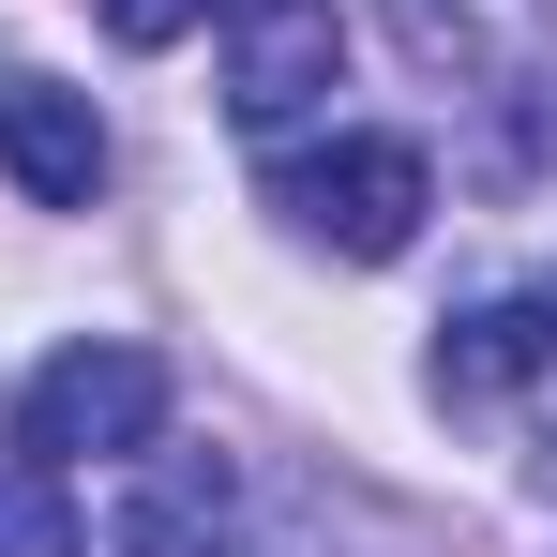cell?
<instances>
[{
  "instance_id": "obj_1",
  "label": "cell",
  "mask_w": 557,
  "mask_h": 557,
  "mask_svg": "<svg viewBox=\"0 0 557 557\" xmlns=\"http://www.w3.org/2000/svg\"><path fill=\"white\" fill-rule=\"evenodd\" d=\"M272 211L301 242H332V257H407L422 211H437V166H422L407 136H332V151L272 166Z\"/></svg>"
},
{
  "instance_id": "obj_2",
  "label": "cell",
  "mask_w": 557,
  "mask_h": 557,
  "mask_svg": "<svg viewBox=\"0 0 557 557\" xmlns=\"http://www.w3.org/2000/svg\"><path fill=\"white\" fill-rule=\"evenodd\" d=\"M15 437H30L46 467H76V453H151V437H166V362L121 347V332H91V347H61V362L30 376Z\"/></svg>"
},
{
  "instance_id": "obj_3",
  "label": "cell",
  "mask_w": 557,
  "mask_h": 557,
  "mask_svg": "<svg viewBox=\"0 0 557 557\" xmlns=\"http://www.w3.org/2000/svg\"><path fill=\"white\" fill-rule=\"evenodd\" d=\"M332 76H347V15L332 0H226V121L242 136L332 106Z\"/></svg>"
},
{
  "instance_id": "obj_4",
  "label": "cell",
  "mask_w": 557,
  "mask_h": 557,
  "mask_svg": "<svg viewBox=\"0 0 557 557\" xmlns=\"http://www.w3.org/2000/svg\"><path fill=\"white\" fill-rule=\"evenodd\" d=\"M0 166H15L30 211H91V196H106V121H91V91L0 76Z\"/></svg>"
},
{
  "instance_id": "obj_5",
  "label": "cell",
  "mask_w": 557,
  "mask_h": 557,
  "mask_svg": "<svg viewBox=\"0 0 557 557\" xmlns=\"http://www.w3.org/2000/svg\"><path fill=\"white\" fill-rule=\"evenodd\" d=\"M543 362H557V317H543V301H482V317L437 332V407H497V392H528Z\"/></svg>"
},
{
  "instance_id": "obj_6",
  "label": "cell",
  "mask_w": 557,
  "mask_h": 557,
  "mask_svg": "<svg viewBox=\"0 0 557 557\" xmlns=\"http://www.w3.org/2000/svg\"><path fill=\"white\" fill-rule=\"evenodd\" d=\"M121 557H226V467H151L121 512Z\"/></svg>"
},
{
  "instance_id": "obj_7",
  "label": "cell",
  "mask_w": 557,
  "mask_h": 557,
  "mask_svg": "<svg viewBox=\"0 0 557 557\" xmlns=\"http://www.w3.org/2000/svg\"><path fill=\"white\" fill-rule=\"evenodd\" d=\"M0 557H76V497H61V467L30 453H0Z\"/></svg>"
},
{
  "instance_id": "obj_8",
  "label": "cell",
  "mask_w": 557,
  "mask_h": 557,
  "mask_svg": "<svg viewBox=\"0 0 557 557\" xmlns=\"http://www.w3.org/2000/svg\"><path fill=\"white\" fill-rule=\"evenodd\" d=\"M196 15H211V0H106V30H121V46H182Z\"/></svg>"
},
{
  "instance_id": "obj_9",
  "label": "cell",
  "mask_w": 557,
  "mask_h": 557,
  "mask_svg": "<svg viewBox=\"0 0 557 557\" xmlns=\"http://www.w3.org/2000/svg\"><path fill=\"white\" fill-rule=\"evenodd\" d=\"M543 317H557V301H543Z\"/></svg>"
}]
</instances>
